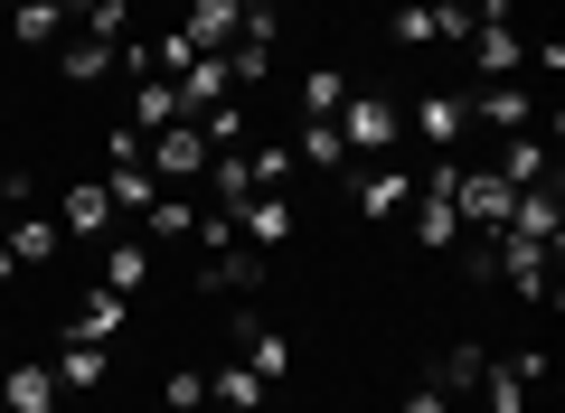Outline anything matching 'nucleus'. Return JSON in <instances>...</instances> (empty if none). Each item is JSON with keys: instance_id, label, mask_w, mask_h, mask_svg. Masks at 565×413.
Here are the masks:
<instances>
[{"instance_id": "nucleus-1", "label": "nucleus", "mask_w": 565, "mask_h": 413, "mask_svg": "<svg viewBox=\"0 0 565 413\" xmlns=\"http://www.w3.org/2000/svg\"><path fill=\"white\" fill-rule=\"evenodd\" d=\"M452 170H462V160H434V170L415 178V207H405V217H415V244L424 254H452V244H462V207H452Z\"/></svg>"}, {"instance_id": "nucleus-2", "label": "nucleus", "mask_w": 565, "mask_h": 413, "mask_svg": "<svg viewBox=\"0 0 565 413\" xmlns=\"http://www.w3.org/2000/svg\"><path fill=\"white\" fill-rule=\"evenodd\" d=\"M537 385H546V348H500L471 394H481V413H527V394H537Z\"/></svg>"}, {"instance_id": "nucleus-3", "label": "nucleus", "mask_w": 565, "mask_h": 413, "mask_svg": "<svg viewBox=\"0 0 565 413\" xmlns=\"http://www.w3.org/2000/svg\"><path fill=\"white\" fill-rule=\"evenodd\" d=\"M481 254H490V273H500L519 301H556V254H546V244H527V236H481Z\"/></svg>"}, {"instance_id": "nucleus-4", "label": "nucleus", "mask_w": 565, "mask_h": 413, "mask_svg": "<svg viewBox=\"0 0 565 413\" xmlns=\"http://www.w3.org/2000/svg\"><path fill=\"white\" fill-rule=\"evenodd\" d=\"M340 141H349V160H396V104L367 95V85H349V104H340Z\"/></svg>"}, {"instance_id": "nucleus-5", "label": "nucleus", "mask_w": 565, "mask_h": 413, "mask_svg": "<svg viewBox=\"0 0 565 413\" xmlns=\"http://www.w3.org/2000/svg\"><path fill=\"white\" fill-rule=\"evenodd\" d=\"M141 170L161 178V188H189V178H207V141H199V122H161V132L141 141Z\"/></svg>"}, {"instance_id": "nucleus-6", "label": "nucleus", "mask_w": 565, "mask_h": 413, "mask_svg": "<svg viewBox=\"0 0 565 413\" xmlns=\"http://www.w3.org/2000/svg\"><path fill=\"white\" fill-rule=\"evenodd\" d=\"M471 39V0H405L396 10V47H462Z\"/></svg>"}, {"instance_id": "nucleus-7", "label": "nucleus", "mask_w": 565, "mask_h": 413, "mask_svg": "<svg viewBox=\"0 0 565 413\" xmlns=\"http://www.w3.org/2000/svg\"><path fill=\"white\" fill-rule=\"evenodd\" d=\"M114 188H104V178H76V188L57 197V236H76V244H114Z\"/></svg>"}, {"instance_id": "nucleus-8", "label": "nucleus", "mask_w": 565, "mask_h": 413, "mask_svg": "<svg viewBox=\"0 0 565 413\" xmlns=\"http://www.w3.org/2000/svg\"><path fill=\"white\" fill-rule=\"evenodd\" d=\"M509 197H519V188H509L500 170H452V207H462L471 236H500V226H509Z\"/></svg>"}, {"instance_id": "nucleus-9", "label": "nucleus", "mask_w": 565, "mask_h": 413, "mask_svg": "<svg viewBox=\"0 0 565 413\" xmlns=\"http://www.w3.org/2000/svg\"><path fill=\"white\" fill-rule=\"evenodd\" d=\"M500 236H527V244H546V254H556V236H565V188H556V178L519 188V197H509V226H500Z\"/></svg>"}, {"instance_id": "nucleus-10", "label": "nucleus", "mask_w": 565, "mask_h": 413, "mask_svg": "<svg viewBox=\"0 0 565 413\" xmlns=\"http://www.w3.org/2000/svg\"><path fill=\"white\" fill-rule=\"evenodd\" d=\"M236 236L255 244L264 263H274L282 244H292V197H282V188H255V197H245V207H236Z\"/></svg>"}, {"instance_id": "nucleus-11", "label": "nucleus", "mask_w": 565, "mask_h": 413, "mask_svg": "<svg viewBox=\"0 0 565 413\" xmlns=\"http://www.w3.org/2000/svg\"><path fill=\"white\" fill-rule=\"evenodd\" d=\"M236 348H245V367H255L264 385H282V376H292V338H282L274 319L255 311V301H245V311H236Z\"/></svg>"}, {"instance_id": "nucleus-12", "label": "nucleus", "mask_w": 565, "mask_h": 413, "mask_svg": "<svg viewBox=\"0 0 565 413\" xmlns=\"http://www.w3.org/2000/svg\"><path fill=\"white\" fill-rule=\"evenodd\" d=\"M226 95H236V76H226V57H189L180 76H170V104H180V122H199V113H217Z\"/></svg>"}, {"instance_id": "nucleus-13", "label": "nucleus", "mask_w": 565, "mask_h": 413, "mask_svg": "<svg viewBox=\"0 0 565 413\" xmlns=\"http://www.w3.org/2000/svg\"><path fill=\"white\" fill-rule=\"evenodd\" d=\"M405 207H415V170H396V160H367V170H359V217L386 226V217H405Z\"/></svg>"}, {"instance_id": "nucleus-14", "label": "nucleus", "mask_w": 565, "mask_h": 413, "mask_svg": "<svg viewBox=\"0 0 565 413\" xmlns=\"http://www.w3.org/2000/svg\"><path fill=\"white\" fill-rule=\"evenodd\" d=\"M66 394H57V367L47 357H20V367L0 376V413H57Z\"/></svg>"}, {"instance_id": "nucleus-15", "label": "nucleus", "mask_w": 565, "mask_h": 413, "mask_svg": "<svg viewBox=\"0 0 565 413\" xmlns=\"http://www.w3.org/2000/svg\"><path fill=\"white\" fill-rule=\"evenodd\" d=\"M151 254H161V244H104V263H95V292H114V301H141L151 292Z\"/></svg>"}, {"instance_id": "nucleus-16", "label": "nucleus", "mask_w": 565, "mask_h": 413, "mask_svg": "<svg viewBox=\"0 0 565 413\" xmlns=\"http://www.w3.org/2000/svg\"><path fill=\"white\" fill-rule=\"evenodd\" d=\"M236 20H245V0H189L180 39L199 47V57H226V47H236Z\"/></svg>"}, {"instance_id": "nucleus-17", "label": "nucleus", "mask_w": 565, "mask_h": 413, "mask_svg": "<svg viewBox=\"0 0 565 413\" xmlns=\"http://www.w3.org/2000/svg\"><path fill=\"white\" fill-rule=\"evenodd\" d=\"M0 244H10V263H20V273H39V263H57V217H39V207H20V217L0 226Z\"/></svg>"}, {"instance_id": "nucleus-18", "label": "nucleus", "mask_w": 565, "mask_h": 413, "mask_svg": "<svg viewBox=\"0 0 565 413\" xmlns=\"http://www.w3.org/2000/svg\"><path fill=\"white\" fill-rule=\"evenodd\" d=\"M462 122H471V104L452 95V85H424V95H415V132L434 141V151H452V141H462Z\"/></svg>"}, {"instance_id": "nucleus-19", "label": "nucleus", "mask_w": 565, "mask_h": 413, "mask_svg": "<svg viewBox=\"0 0 565 413\" xmlns=\"http://www.w3.org/2000/svg\"><path fill=\"white\" fill-rule=\"evenodd\" d=\"M471 104V122H490V132H527V122H537V104L519 95V76L509 85H481V95H462Z\"/></svg>"}, {"instance_id": "nucleus-20", "label": "nucleus", "mask_w": 565, "mask_h": 413, "mask_svg": "<svg viewBox=\"0 0 565 413\" xmlns=\"http://www.w3.org/2000/svg\"><path fill=\"white\" fill-rule=\"evenodd\" d=\"M114 57H122L114 39H85V29H66V47H57V76H66V85H104V76H114Z\"/></svg>"}, {"instance_id": "nucleus-21", "label": "nucleus", "mask_w": 565, "mask_h": 413, "mask_svg": "<svg viewBox=\"0 0 565 413\" xmlns=\"http://www.w3.org/2000/svg\"><path fill=\"white\" fill-rule=\"evenodd\" d=\"M47 367H57V394H95V385H104V367H114V357H104L95 338H66V348L47 357Z\"/></svg>"}, {"instance_id": "nucleus-22", "label": "nucleus", "mask_w": 565, "mask_h": 413, "mask_svg": "<svg viewBox=\"0 0 565 413\" xmlns=\"http://www.w3.org/2000/svg\"><path fill=\"white\" fill-rule=\"evenodd\" d=\"M490 170H500L509 188H537V178H556V160H546V141H537V132H509V151L490 160Z\"/></svg>"}, {"instance_id": "nucleus-23", "label": "nucleus", "mask_w": 565, "mask_h": 413, "mask_svg": "<svg viewBox=\"0 0 565 413\" xmlns=\"http://www.w3.org/2000/svg\"><path fill=\"white\" fill-rule=\"evenodd\" d=\"M10 29H20V47H66V0H20V10H10Z\"/></svg>"}, {"instance_id": "nucleus-24", "label": "nucleus", "mask_w": 565, "mask_h": 413, "mask_svg": "<svg viewBox=\"0 0 565 413\" xmlns=\"http://www.w3.org/2000/svg\"><path fill=\"white\" fill-rule=\"evenodd\" d=\"M122 329H132V301H114V292H85V311H76V329H66V338H95V348H114Z\"/></svg>"}, {"instance_id": "nucleus-25", "label": "nucleus", "mask_w": 565, "mask_h": 413, "mask_svg": "<svg viewBox=\"0 0 565 413\" xmlns=\"http://www.w3.org/2000/svg\"><path fill=\"white\" fill-rule=\"evenodd\" d=\"M264 394H274V385H264V376L245 367V357H236V367H217V376H207V404H226V413H264Z\"/></svg>"}, {"instance_id": "nucleus-26", "label": "nucleus", "mask_w": 565, "mask_h": 413, "mask_svg": "<svg viewBox=\"0 0 565 413\" xmlns=\"http://www.w3.org/2000/svg\"><path fill=\"white\" fill-rule=\"evenodd\" d=\"M189 226H199V207H189L180 188H161V197H151V207H141V244H180Z\"/></svg>"}, {"instance_id": "nucleus-27", "label": "nucleus", "mask_w": 565, "mask_h": 413, "mask_svg": "<svg viewBox=\"0 0 565 413\" xmlns=\"http://www.w3.org/2000/svg\"><path fill=\"white\" fill-rule=\"evenodd\" d=\"M292 160H302V170H321V178H340V170H349V141H340V122H302Z\"/></svg>"}, {"instance_id": "nucleus-28", "label": "nucleus", "mask_w": 565, "mask_h": 413, "mask_svg": "<svg viewBox=\"0 0 565 413\" xmlns=\"http://www.w3.org/2000/svg\"><path fill=\"white\" fill-rule=\"evenodd\" d=\"M207 197H217L226 217H236L245 197H255V170H245V151H207Z\"/></svg>"}, {"instance_id": "nucleus-29", "label": "nucleus", "mask_w": 565, "mask_h": 413, "mask_svg": "<svg viewBox=\"0 0 565 413\" xmlns=\"http://www.w3.org/2000/svg\"><path fill=\"white\" fill-rule=\"evenodd\" d=\"M481 367H490V348H444V357H434V376H424V385H444L452 404H462V394L481 385Z\"/></svg>"}, {"instance_id": "nucleus-30", "label": "nucleus", "mask_w": 565, "mask_h": 413, "mask_svg": "<svg viewBox=\"0 0 565 413\" xmlns=\"http://www.w3.org/2000/svg\"><path fill=\"white\" fill-rule=\"evenodd\" d=\"M340 104H349V76L321 57V66L302 76V113H311V122H340Z\"/></svg>"}, {"instance_id": "nucleus-31", "label": "nucleus", "mask_w": 565, "mask_h": 413, "mask_svg": "<svg viewBox=\"0 0 565 413\" xmlns=\"http://www.w3.org/2000/svg\"><path fill=\"white\" fill-rule=\"evenodd\" d=\"M245 170H255V188H282L302 160H292V141H245Z\"/></svg>"}, {"instance_id": "nucleus-32", "label": "nucleus", "mask_w": 565, "mask_h": 413, "mask_svg": "<svg viewBox=\"0 0 565 413\" xmlns=\"http://www.w3.org/2000/svg\"><path fill=\"white\" fill-rule=\"evenodd\" d=\"M104 188H114V207H151V197H161V178L141 170V160H114V178H104Z\"/></svg>"}, {"instance_id": "nucleus-33", "label": "nucleus", "mask_w": 565, "mask_h": 413, "mask_svg": "<svg viewBox=\"0 0 565 413\" xmlns=\"http://www.w3.org/2000/svg\"><path fill=\"white\" fill-rule=\"evenodd\" d=\"M76 29H85V39H114V47H122V39H132V0H95Z\"/></svg>"}, {"instance_id": "nucleus-34", "label": "nucleus", "mask_w": 565, "mask_h": 413, "mask_svg": "<svg viewBox=\"0 0 565 413\" xmlns=\"http://www.w3.org/2000/svg\"><path fill=\"white\" fill-rule=\"evenodd\" d=\"M161 394H170V413H207V376H199V367H170Z\"/></svg>"}, {"instance_id": "nucleus-35", "label": "nucleus", "mask_w": 565, "mask_h": 413, "mask_svg": "<svg viewBox=\"0 0 565 413\" xmlns=\"http://www.w3.org/2000/svg\"><path fill=\"white\" fill-rule=\"evenodd\" d=\"M0 207H10V217H20V207H39V188H29V170H10V160H0Z\"/></svg>"}, {"instance_id": "nucleus-36", "label": "nucleus", "mask_w": 565, "mask_h": 413, "mask_svg": "<svg viewBox=\"0 0 565 413\" xmlns=\"http://www.w3.org/2000/svg\"><path fill=\"white\" fill-rule=\"evenodd\" d=\"M405 413H452V394L444 385H415V394H405Z\"/></svg>"}, {"instance_id": "nucleus-37", "label": "nucleus", "mask_w": 565, "mask_h": 413, "mask_svg": "<svg viewBox=\"0 0 565 413\" xmlns=\"http://www.w3.org/2000/svg\"><path fill=\"white\" fill-rule=\"evenodd\" d=\"M274 10H282V0H274Z\"/></svg>"}]
</instances>
